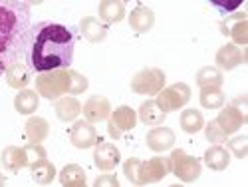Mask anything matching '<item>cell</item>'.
<instances>
[{"label": "cell", "instance_id": "20", "mask_svg": "<svg viewBox=\"0 0 248 187\" xmlns=\"http://www.w3.org/2000/svg\"><path fill=\"white\" fill-rule=\"evenodd\" d=\"M0 161H2L4 170L12 171V173H16L22 168H26V165H30L24 148H18V145H8V148L2 152V155H0Z\"/></svg>", "mask_w": 248, "mask_h": 187}, {"label": "cell", "instance_id": "26", "mask_svg": "<svg viewBox=\"0 0 248 187\" xmlns=\"http://www.w3.org/2000/svg\"><path fill=\"white\" fill-rule=\"evenodd\" d=\"M137 116H139V119L143 123H145V126H151V128H159V126H163V121H165V114L159 110L155 100L143 102Z\"/></svg>", "mask_w": 248, "mask_h": 187}, {"label": "cell", "instance_id": "27", "mask_svg": "<svg viewBox=\"0 0 248 187\" xmlns=\"http://www.w3.org/2000/svg\"><path fill=\"white\" fill-rule=\"evenodd\" d=\"M30 173L38 185H48L56 177V168L50 159H40V161L30 163Z\"/></svg>", "mask_w": 248, "mask_h": 187}, {"label": "cell", "instance_id": "24", "mask_svg": "<svg viewBox=\"0 0 248 187\" xmlns=\"http://www.w3.org/2000/svg\"><path fill=\"white\" fill-rule=\"evenodd\" d=\"M204 163L215 171H222L229 168L231 153H229V150H224L222 145H211V148L204 152Z\"/></svg>", "mask_w": 248, "mask_h": 187}, {"label": "cell", "instance_id": "10", "mask_svg": "<svg viewBox=\"0 0 248 187\" xmlns=\"http://www.w3.org/2000/svg\"><path fill=\"white\" fill-rule=\"evenodd\" d=\"M119 161H121V153L115 148V143L103 141V143L95 145V150H93V163L97 165V170L109 173L111 170L117 168Z\"/></svg>", "mask_w": 248, "mask_h": 187}, {"label": "cell", "instance_id": "17", "mask_svg": "<svg viewBox=\"0 0 248 187\" xmlns=\"http://www.w3.org/2000/svg\"><path fill=\"white\" fill-rule=\"evenodd\" d=\"M6 82H8V86L16 88V90H24L28 84H30V80H32V70L24 64L22 60H16L12 62V64L6 68Z\"/></svg>", "mask_w": 248, "mask_h": 187}, {"label": "cell", "instance_id": "22", "mask_svg": "<svg viewBox=\"0 0 248 187\" xmlns=\"http://www.w3.org/2000/svg\"><path fill=\"white\" fill-rule=\"evenodd\" d=\"M99 12V20L103 24H113V22H121L125 18V4L119 2V0H106L97 6Z\"/></svg>", "mask_w": 248, "mask_h": 187}, {"label": "cell", "instance_id": "33", "mask_svg": "<svg viewBox=\"0 0 248 187\" xmlns=\"http://www.w3.org/2000/svg\"><path fill=\"white\" fill-rule=\"evenodd\" d=\"M204 136H206V139H209L213 145H222V143L226 141V137H229V136H226V134L217 126L215 119H211V121L204 126Z\"/></svg>", "mask_w": 248, "mask_h": 187}, {"label": "cell", "instance_id": "37", "mask_svg": "<svg viewBox=\"0 0 248 187\" xmlns=\"http://www.w3.org/2000/svg\"><path fill=\"white\" fill-rule=\"evenodd\" d=\"M0 187H4V175L0 173Z\"/></svg>", "mask_w": 248, "mask_h": 187}, {"label": "cell", "instance_id": "29", "mask_svg": "<svg viewBox=\"0 0 248 187\" xmlns=\"http://www.w3.org/2000/svg\"><path fill=\"white\" fill-rule=\"evenodd\" d=\"M181 130L187 132V134H197L204 128V118L199 110L195 108H189V110H183L181 114Z\"/></svg>", "mask_w": 248, "mask_h": 187}, {"label": "cell", "instance_id": "8", "mask_svg": "<svg viewBox=\"0 0 248 187\" xmlns=\"http://www.w3.org/2000/svg\"><path fill=\"white\" fill-rule=\"evenodd\" d=\"M246 112H244V108H240L238 103L234 102V103H231V106H226V108H222L220 110V114H218V118L215 119L217 121V126L226 134V136H232V134H236L244 123H246Z\"/></svg>", "mask_w": 248, "mask_h": 187}, {"label": "cell", "instance_id": "1", "mask_svg": "<svg viewBox=\"0 0 248 187\" xmlns=\"http://www.w3.org/2000/svg\"><path fill=\"white\" fill-rule=\"evenodd\" d=\"M76 38L70 28L42 22L26 32L22 52L26 50L28 68L32 72H52L68 70L74 60Z\"/></svg>", "mask_w": 248, "mask_h": 187}, {"label": "cell", "instance_id": "36", "mask_svg": "<svg viewBox=\"0 0 248 187\" xmlns=\"http://www.w3.org/2000/svg\"><path fill=\"white\" fill-rule=\"evenodd\" d=\"M93 187H121V185H119V179H117L115 175H111V173H101V175L95 177Z\"/></svg>", "mask_w": 248, "mask_h": 187}, {"label": "cell", "instance_id": "14", "mask_svg": "<svg viewBox=\"0 0 248 187\" xmlns=\"http://www.w3.org/2000/svg\"><path fill=\"white\" fill-rule=\"evenodd\" d=\"M84 116H86V121L93 123V121H103L108 119L109 114H111V103L106 96H92L86 103H84Z\"/></svg>", "mask_w": 248, "mask_h": 187}, {"label": "cell", "instance_id": "15", "mask_svg": "<svg viewBox=\"0 0 248 187\" xmlns=\"http://www.w3.org/2000/svg\"><path fill=\"white\" fill-rule=\"evenodd\" d=\"M215 60H217V66L220 70H232V68H236V66H240L246 62V52H242L234 44H224V46L218 48Z\"/></svg>", "mask_w": 248, "mask_h": 187}, {"label": "cell", "instance_id": "2", "mask_svg": "<svg viewBox=\"0 0 248 187\" xmlns=\"http://www.w3.org/2000/svg\"><path fill=\"white\" fill-rule=\"evenodd\" d=\"M26 20L28 12L20 16L18 10H12L6 4H0V74L16 62L22 54L26 38Z\"/></svg>", "mask_w": 248, "mask_h": 187}, {"label": "cell", "instance_id": "31", "mask_svg": "<svg viewBox=\"0 0 248 187\" xmlns=\"http://www.w3.org/2000/svg\"><path fill=\"white\" fill-rule=\"evenodd\" d=\"M141 170H143V161L139 157H129V159L123 161V175H125L133 185H143Z\"/></svg>", "mask_w": 248, "mask_h": 187}, {"label": "cell", "instance_id": "38", "mask_svg": "<svg viewBox=\"0 0 248 187\" xmlns=\"http://www.w3.org/2000/svg\"><path fill=\"white\" fill-rule=\"evenodd\" d=\"M169 187H183V185H179V183H175V185H169Z\"/></svg>", "mask_w": 248, "mask_h": 187}, {"label": "cell", "instance_id": "3", "mask_svg": "<svg viewBox=\"0 0 248 187\" xmlns=\"http://www.w3.org/2000/svg\"><path fill=\"white\" fill-rule=\"evenodd\" d=\"M36 94L46 100H60L70 94V68L42 72L36 78Z\"/></svg>", "mask_w": 248, "mask_h": 187}, {"label": "cell", "instance_id": "34", "mask_svg": "<svg viewBox=\"0 0 248 187\" xmlns=\"http://www.w3.org/2000/svg\"><path fill=\"white\" fill-rule=\"evenodd\" d=\"M229 153H234L236 157L244 159L248 153V141L246 136H234L229 139Z\"/></svg>", "mask_w": 248, "mask_h": 187}, {"label": "cell", "instance_id": "12", "mask_svg": "<svg viewBox=\"0 0 248 187\" xmlns=\"http://www.w3.org/2000/svg\"><path fill=\"white\" fill-rule=\"evenodd\" d=\"M171 173V165H169V157H151L147 161H143V170H141V175H143V185L147 183H157L161 179H165Z\"/></svg>", "mask_w": 248, "mask_h": 187}, {"label": "cell", "instance_id": "23", "mask_svg": "<svg viewBox=\"0 0 248 187\" xmlns=\"http://www.w3.org/2000/svg\"><path fill=\"white\" fill-rule=\"evenodd\" d=\"M40 106V98L34 90H20L14 98V110L22 116H32Z\"/></svg>", "mask_w": 248, "mask_h": 187}, {"label": "cell", "instance_id": "32", "mask_svg": "<svg viewBox=\"0 0 248 187\" xmlns=\"http://www.w3.org/2000/svg\"><path fill=\"white\" fill-rule=\"evenodd\" d=\"M90 86V82L84 74H79L76 70H70V94L78 96V94H84Z\"/></svg>", "mask_w": 248, "mask_h": 187}, {"label": "cell", "instance_id": "19", "mask_svg": "<svg viewBox=\"0 0 248 187\" xmlns=\"http://www.w3.org/2000/svg\"><path fill=\"white\" fill-rule=\"evenodd\" d=\"M24 134H26V139L30 145H42V141L50 134V126L44 118L32 116V118H28L26 126H24Z\"/></svg>", "mask_w": 248, "mask_h": 187}, {"label": "cell", "instance_id": "11", "mask_svg": "<svg viewBox=\"0 0 248 187\" xmlns=\"http://www.w3.org/2000/svg\"><path fill=\"white\" fill-rule=\"evenodd\" d=\"M70 141H72V145H76L79 150H88V148H93V145L99 143V137H97L93 123L74 121V126L70 130Z\"/></svg>", "mask_w": 248, "mask_h": 187}, {"label": "cell", "instance_id": "13", "mask_svg": "<svg viewBox=\"0 0 248 187\" xmlns=\"http://www.w3.org/2000/svg\"><path fill=\"white\" fill-rule=\"evenodd\" d=\"M175 132L167 126H159V128H153L147 136H145V143H147V148L157 152V153H163V152H167L171 150L173 145H175Z\"/></svg>", "mask_w": 248, "mask_h": 187}, {"label": "cell", "instance_id": "6", "mask_svg": "<svg viewBox=\"0 0 248 187\" xmlns=\"http://www.w3.org/2000/svg\"><path fill=\"white\" fill-rule=\"evenodd\" d=\"M165 82H167V76H165L163 70L145 68V70H141L133 76L131 90L135 94H141V96H157L165 88Z\"/></svg>", "mask_w": 248, "mask_h": 187}, {"label": "cell", "instance_id": "7", "mask_svg": "<svg viewBox=\"0 0 248 187\" xmlns=\"http://www.w3.org/2000/svg\"><path fill=\"white\" fill-rule=\"evenodd\" d=\"M135 126H137V114L129 106L115 108V112H111L108 118V132H109V137L113 139H119L123 134L131 132Z\"/></svg>", "mask_w": 248, "mask_h": 187}, {"label": "cell", "instance_id": "25", "mask_svg": "<svg viewBox=\"0 0 248 187\" xmlns=\"http://www.w3.org/2000/svg\"><path fill=\"white\" fill-rule=\"evenodd\" d=\"M60 183H62V187H88L86 171L81 170L78 163H68L66 168L60 171Z\"/></svg>", "mask_w": 248, "mask_h": 187}, {"label": "cell", "instance_id": "21", "mask_svg": "<svg viewBox=\"0 0 248 187\" xmlns=\"http://www.w3.org/2000/svg\"><path fill=\"white\" fill-rule=\"evenodd\" d=\"M54 110H56V116H58L60 121L68 123V121H76L78 119V116L81 114V103L72 96H64V98L56 100Z\"/></svg>", "mask_w": 248, "mask_h": 187}, {"label": "cell", "instance_id": "9", "mask_svg": "<svg viewBox=\"0 0 248 187\" xmlns=\"http://www.w3.org/2000/svg\"><path fill=\"white\" fill-rule=\"evenodd\" d=\"M220 32L224 36L232 38V42L246 46V42H248V20H246V14L238 12V14H232L229 18H224L220 22Z\"/></svg>", "mask_w": 248, "mask_h": 187}, {"label": "cell", "instance_id": "16", "mask_svg": "<svg viewBox=\"0 0 248 187\" xmlns=\"http://www.w3.org/2000/svg\"><path fill=\"white\" fill-rule=\"evenodd\" d=\"M79 30H81V34H84V38L92 44H99V42H103V40L108 38V26L95 16L81 18Z\"/></svg>", "mask_w": 248, "mask_h": 187}, {"label": "cell", "instance_id": "28", "mask_svg": "<svg viewBox=\"0 0 248 187\" xmlns=\"http://www.w3.org/2000/svg\"><path fill=\"white\" fill-rule=\"evenodd\" d=\"M197 84L201 90L204 88H220L224 84V76L215 66H204L197 72Z\"/></svg>", "mask_w": 248, "mask_h": 187}, {"label": "cell", "instance_id": "18", "mask_svg": "<svg viewBox=\"0 0 248 187\" xmlns=\"http://www.w3.org/2000/svg\"><path fill=\"white\" fill-rule=\"evenodd\" d=\"M155 24V12L147 6H135L129 14V26L137 34H145Z\"/></svg>", "mask_w": 248, "mask_h": 187}, {"label": "cell", "instance_id": "4", "mask_svg": "<svg viewBox=\"0 0 248 187\" xmlns=\"http://www.w3.org/2000/svg\"><path fill=\"white\" fill-rule=\"evenodd\" d=\"M169 165H171V173H175L183 183H193L195 179H199L202 171L201 159L189 155L185 150H173L169 157Z\"/></svg>", "mask_w": 248, "mask_h": 187}, {"label": "cell", "instance_id": "5", "mask_svg": "<svg viewBox=\"0 0 248 187\" xmlns=\"http://www.w3.org/2000/svg\"><path fill=\"white\" fill-rule=\"evenodd\" d=\"M189 100H191V88L187 84H183V82H177V84L169 88H163L157 94L155 103L163 114H169V112H177L183 106H187Z\"/></svg>", "mask_w": 248, "mask_h": 187}, {"label": "cell", "instance_id": "30", "mask_svg": "<svg viewBox=\"0 0 248 187\" xmlns=\"http://www.w3.org/2000/svg\"><path fill=\"white\" fill-rule=\"evenodd\" d=\"M224 92L220 88H204L201 90V106L206 110H220L224 106Z\"/></svg>", "mask_w": 248, "mask_h": 187}, {"label": "cell", "instance_id": "35", "mask_svg": "<svg viewBox=\"0 0 248 187\" xmlns=\"http://www.w3.org/2000/svg\"><path fill=\"white\" fill-rule=\"evenodd\" d=\"M26 155H28V163H34V161H40V159H48V153L42 145H26L24 148Z\"/></svg>", "mask_w": 248, "mask_h": 187}]
</instances>
